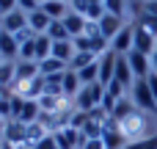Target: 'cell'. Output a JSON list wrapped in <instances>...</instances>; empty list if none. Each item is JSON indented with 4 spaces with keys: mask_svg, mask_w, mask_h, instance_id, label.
<instances>
[{
    "mask_svg": "<svg viewBox=\"0 0 157 149\" xmlns=\"http://www.w3.org/2000/svg\"><path fill=\"white\" fill-rule=\"evenodd\" d=\"M52 135H55V141H58V149H83L86 141H88L80 130H75V127H69V124L58 127Z\"/></svg>",
    "mask_w": 157,
    "mask_h": 149,
    "instance_id": "obj_4",
    "label": "cell"
},
{
    "mask_svg": "<svg viewBox=\"0 0 157 149\" xmlns=\"http://www.w3.org/2000/svg\"><path fill=\"white\" fill-rule=\"evenodd\" d=\"M124 149H157V135H146V138H138V141H130Z\"/></svg>",
    "mask_w": 157,
    "mask_h": 149,
    "instance_id": "obj_28",
    "label": "cell"
},
{
    "mask_svg": "<svg viewBox=\"0 0 157 149\" xmlns=\"http://www.w3.org/2000/svg\"><path fill=\"white\" fill-rule=\"evenodd\" d=\"M50 22H52V19H50V17H47V14L41 11V6H39L36 11H30V14H28V28H30V30H33L36 36H41V33H47V28H50Z\"/></svg>",
    "mask_w": 157,
    "mask_h": 149,
    "instance_id": "obj_15",
    "label": "cell"
},
{
    "mask_svg": "<svg viewBox=\"0 0 157 149\" xmlns=\"http://www.w3.org/2000/svg\"><path fill=\"white\" fill-rule=\"evenodd\" d=\"M36 75H41L36 61H17V83H14V86H22V83L33 80Z\"/></svg>",
    "mask_w": 157,
    "mask_h": 149,
    "instance_id": "obj_16",
    "label": "cell"
},
{
    "mask_svg": "<svg viewBox=\"0 0 157 149\" xmlns=\"http://www.w3.org/2000/svg\"><path fill=\"white\" fill-rule=\"evenodd\" d=\"M132 50H138V53H144V55H152L157 50V39L152 33H146L144 28L135 25V47H132Z\"/></svg>",
    "mask_w": 157,
    "mask_h": 149,
    "instance_id": "obj_14",
    "label": "cell"
},
{
    "mask_svg": "<svg viewBox=\"0 0 157 149\" xmlns=\"http://www.w3.org/2000/svg\"><path fill=\"white\" fill-rule=\"evenodd\" d=\"M22 108H25V97L22 94H14L11 97V119H19L22 116Z\"/></svg>",
    "mask_w": 157,
    "mask_h": 149,
    "instance_id": "obj_30",
    "label": "cell"
},
{
    "mask_svg": "<svg viewBox=\"0 0 157 149\" xmlns=\"http://www.w3.org/2000/svg\"><path fill=\"white\" fill-rule=\"evenodd\" d=\"M132 47H135V25H124V28L113 36L110 50H113V53H119V55H127Z\"/></svg>",
    "mask_w": 157,
    "mask_h": 149,
    "instance_id": "obj_6",
    "label": "cell"
},
{
    "mask_svg": "<svg viewBox=\"0 0 157 149\" xmlns=\"http://www.w3.org/2000/svg\"><path fill=\"white\" fill-rule=\"evenodd\" d=\"M0 55L6 61H17L19 58V41L14 39V33H8L3 28H0Z\"/></svg>",
    "mask_w": 157,
    "mask_h": 149,
    "instance_id": "obj_11",
    "label": "cell"
},
{
    "mask_svg": "<svg viewBox=\"0 0 157 149\" xmlns=\"http://www.w3.org/2000/svg\"><path fill=\"white\" fill-rule=\"evenodd\" d=\"M102 6H105V11H108V14H113V17H121V19H124V0H102Z\"/></svg>",
    "mask_w": 157,
    "mask_h": 149,
    "instance_id": "obj_29",
    "label": "cell"
},
{
    "mask_svg": "<svg viewBox=\"0 0 157 149\" xmlns=\"http://www.w3.org/2000/svg\"><path fill=\"white\" fill-rule=\"evenodd\" d=\"M33 149H58V141H55V135H52V133H47L41 141H36V144H33Z\"/></svg>",
    "mask_w": 157,
    "mask_h": 149,
    "instance_id": "obj_31",
    "label": "cell"
},
{
    "mask_svg": "<svg viewBox=\"0 0 157 149\" xmlns=\"http://www.w3.org/2000/svg\"><path fill=\"white\" fill-rule=\"evenodd\" d=\"M146 83H149V88H152V94H155V100H157V72H152L146 77Z\"/></svg>",
    "mask_w": 157,
    "mask_h": 149,
    "instance_id": "obj_35",
    "label": "cell"
},
{
    "mask_svg": "<svg viewBox=\"0 0 157 149\" xmlns=\"http://www.w3.org/2000/svg\"><path fill=\"white\" fill-rule=\"evenodd\" d=\"M3 133H6V119H0V138H3Z\"/></svg>",
    "mask_w": 157,
    "mask_h": 149,
    "instance_id": "obj_38",
    "label": "cell"
},
{
    "mask_svg": "<svg viewBox=\"0 0 157 149\" xmlns=\"http://www.w3.org/2000/svg\"><path fill=\"white\" fill-rule=\"evenodd\" d=\"M83 149H105V144H102V138H94V141H86Z\"/></svg>",
    "mask_w": 157,
    "mask_h": 149,
    "instance_id": "obj_36",
    "label": "cell"
},
{
    "mask_svg": "<svg viewBox=\"0 0 157 149\" xmlns=\"http://www.w3.org/2000/svg\"><path fill=\"white\" fill-rule=\"evenodd\" d=\"M119 127H121V133H124V138L127 141H138V138H146V135H155V133H149V127H146V113L144 111H132L127 119H121L119 122Z\"/></svg>",
    "mask_w": 157,
    "mask_h": 149,
    "instance_id": "obj_2",
    "label": "cell"
},
{
    "mask_svg": "<svg viewBox=\"0 0 157 149\" xmlns=\"http://www.w3.org/2000/svg\"><path fill=\"white\" fill-rule=\"evenodd\" d=\"M77 77H80V86H91V83H99V58H97L94 64H88L86 69H80V72H77Z\"/></svg>",
    "mask_w": 157,
    "mask_h": 149,
    "instance_id": "obj_22",
    "label": "cell"
},
{
    "mask_svg": "<svg viewBox=\"0 0 157 149\" xmlns=\"http://www.w3.org/2000/svg\"><path fill=\"white\" fill-rule=\"evenodd\" d=\"M127 61H130V69H132L135 80H144V77L152 75V61H149V55H144V53H138V50H130V53H127Z\"/></svg>",
    "mask_w": 157,
    "mask_h": 149,
    "instance_id": "obj_8",
    "label": "cell"
},
{
    "mask_svg": "<svg viewBox=\"0 0 157 149\" xmlns=\"http://www.w3.org/2000/svg\"><path fill=\"white\" fill-rule=\"evenodd\" d=\"M97 61V55L94 53H75V58H72V64H69V69L72 72H80V69H86L88 64H94Z\"/></svg>",
    "mask_w": 157,
    "mask_h": 149,
    "instance_id": "obj_25",
    "label": "cell"
},
{
    "mask_svg": "<svg viewBox=\"0 0 157 149\" xmlns=\"http://www.w3.org/2000/svg\"><path fill=\"white\" fill-rule=\"evenodd\" d=\"M66 69H69V66H66L63 61L52 58V55H50L47 61H41V64H39V72H41L44 77H47V75H61V72H66Z\"/></svg>",
    "mask_w": 157,
    "mask_h": 149,
    "instance_id": "obj_23",
    "label": "cell"
},
{
    "mask_svg": "<svg viewBox=\"0 0 157 149\" xmlns=\"http://www.w3.org/2000/svg\"><path fill=\"white\" fill-rule=\"evenodd\" d=\"M0 28L8 30V33H19V30L28 28V14L22 8H14V11H8V14L0 17Z\"/></svg>",
    "mask_w": 157,
    "mask_h": 149,
    "instance_id": "obj_9",
    "label": "cell"
},
{
    "mask_svg": "<svg viewBox=\"0 0 157 149\" xmlns=\"http://www.w3.org/2000/svg\"><path fill=\"white\" fill-rule=\"evenodd\" d=\"M116 58H119V53H113V50H108L105 55H99V83H102V86L113 83V75H116Z\"/></svg>",
    "mask_w": 157,
    "mask_h": 149,
    "instance_id": "obj_10",
    "label": "cell"
},
{
    "mask_svg": "<svg viewBox=\"0 0 157 149\" xmlns=\"http://www.w3.org/2000/svg\"><path fill=\"white\" fill-rule=\"evenodd\" d=\"M102 144H105V149H124L130 144L124 138V133H121V127H119L116 119H108L105 122V127H102Z\"/></svg>",
    "mask_w": 157,
    "mask_h": 149,
    "instance_id": "obj_5",
    "label": "cell"
},
{
    "mask_svg": "<svg viewBox=\"0 0 157 149\" xmlns=\"http://www.w3.org/2000/svg\"><path fill=\"white\" fill-rule=\"evenodd\" d=\"M138 28H144L146 33H152V36L157 39V17L146 14V11H141V17H138Z\"/></svg>",
    "mask_w": 157,
    "mask_h": 149,
    "instance_id": "obj_26",
    "label": "cell"
},
{
    "mask_svg": "<svg viewBox=\"0 0 157 149\" xmlns=\"http://www.w3.org/2000/svg\"><path fill=\"white\" fill-rule=\"evenodd\" d=\"M36 3H39V6H41V3H44V0H36Z\"/></svg>",
    "mask_w": 157,
    "mask_h": 149,
    "instance_id": "obj_41",
    "label": "cell"
},
{
    "mask_svg": "<svg viewBox=\"0 0 157 149\" xmlns=\"http://www.w3.org/2000/svg\"><path fill=\"white\" fill-rule=\"evenodd\" d=\"M50 55H52V39H50L47 33L36 36V61L41 64V61H47Z\"/></svg>",
    "mask_w": 157,
    "mask_h": 149,
    "instance_id": "obj_21",
    "label": "cell"
},
{
    "mask_svg": "<svg viewBox=\"0 0 157 149\" xmlns=\"http://www.w3.org/2000/svg\"><path fill=\"white\" fill-rule=\"evenodd\" d=\"M17 149H33V147H30V144H22V147H17Z\"/></svg>",
    "mask_w": 157,
    "mask_h": 149,
    "instance_id": "obj_39",
    "label": "cell"
},
{
    "mask_svg": "<svg viewBox=\"0 0 157 149\" xmlns=\"http://www.w3.org/2000/svg\"><path fill=\"white\" fill-rule=\"evenodd\" d=\"M102 97H105V86L102 83H91V86H83L75 97V108L83 111V113H91L97 108H102Z\"/></svg>",
    "mask_w": 157,
    "mask_h": 149,
    "instance_id": "obj_1",
    "label": "cell"
},
{
    "mask_svg": "<svg viewBox=\"0 0 157 149\" xmlns=\"http://www.w3.org/2000/svg\"><path fill=\"white\" fill-rule=\"evenodd\" d=\"M17 8H22L25 14H30V11L39 8V3H36V0H17Z\"/></svg>",
    "mask_w": 157,
    "mask_h": 149,
    "instance_id": "obj_33",
    "label": "cell"
},
{
    "mask_svg": "<svg viewBox=\"0 0 157 149\" xmlns=\"http://www.w3.org/2000/svg\"><path fill=\"white\" fill-rule=\"evenodd\" d=\"M130 100L135 102L138 111L157 113V100H155V94H152V88H149V83H146V77L144 80H135V86L130 88Z\"/></svg>",
    "mask_w": 157,
    "mask_h": 149,
    "instance_id": "obj_3",
    "label": "cell"
},
{
    "mask_svg": "<svg viewBox=\"0 0 157 149\" xmlns=\"http://www.w3.org/2000/svg\"><path fill=\"white\" fill-rule=\"evenodd\" d=\"M3 61H6V58H3V55H0V64H3Z\"/></svg>",
    "mask_w": 157,
    "mask_h": 149,
    "instance_id": "obj_42",
    "label": "cell"
},
{
    "mask_svg": "<svg viewBox=\"0 0 157 149\" xmlns=\"http://www.w3.org/2000/svg\"><path fill=\"white\" fill-rule=\"evenodd\" d=\"M47 36H50L52 41H69V39H72V36H69V30H66V25H63L61 19H52V22H50Z\"/></svg>",
    "mask_w": 157,
    "mask_h": 149,
    "instance_id": "obj_24",
    "label": "cell"
},
{
    "mask_svg": "<svg viewBox=\"0 0 157 149\" xmlns=\"http://www.w3.org/2000/svg\"><path fill=\"white\" fill-rule=\"evenodd\" d=\"M17 83V61H3L0 64V88H14Z\"/></svg>",
    "mask_w": 157,
    "mask_h": 149,
    "instance_id": "obj_19",
    "label": "cell"
},
{
    "mask_svg": "<svg viewBox=\"0 0 157 149\" xmlns=\"http://www.w3.org/2000/svg\"><path fill=\"white\" fill-rule=\"evenodd\" d=\"M3 141L11 144V147L28 144V124H22L19 119H8L6 122V133H3Z\"/></svg>",
    "mask_w": 157,
    "mask_h": 149,
    "instance_id": "obj_7",
    "label": "cell"
},
{
    "mask_svg": "<svg viewBox=\"0 0 157 149\" xmlns=\"http://www.w3.org/2000/svg\"><path fill=\"white\" fill-rule=\"evenodd\" d=\"M149 61H152V72H157V50L149 55Z\"/></svg>",
    "mask_w": 157,
    "mask_h": 149,
    "instance_id": "obj_37",
    "label": "cell"
},
{
    "mask_svg": "<svg viewBox=\"0 0 157 149\" xmlns=\"http://www.w3.org/2000/svg\"><path fill=\"white\" fill-rule=\"evenodd\" d=\"M19 61H36V36L25 44H19ZM39 64V61H36Z\"/></svg>",
    "mask_w": 157,
    "mask_h": 149,
    "instance_id": "obj_27",
    "label": "cell"
},
{
    "mask_svg": "<svg viewBox=\"0 0 157 149\" xmlns=\"http://www.w3.org/2000/svg\"><path fill=\"white\" fill-rule=\"evenodd\" d=\"M80 88H83V86H80V77H77V72L66 69V72H63V97H66V100H75Z\"/></svg>",
    "mask_w": 157,
    "mask_h": 149,
    "instance_id": "obj_20",
    "label": "cell"
},
{
    "mask_svg": "<svg viewBox=\"0 0 157 149\" xmlns=\"http://www.w3.org/2000/svg\"><path fill=\"white\" fill-rule=\"evenodd\" d=\"M75 44H72V39L69 41H52V58H58V61H63L66 66L72 64V58H75Z\"/></svg>",
    "mask_w": 157,
    "mask_h": 149,
    "instance_id": "obj_17",
    "label": "cell"
},
{
    "mask_svg": "<svg viewBox=\"0 0 157 149\" xmlns=\"http://www.w3.org/2000/svg\"><path fill=\"white\" fill-rule=\"evenodd\" d=\"M14 8H17V0H0V17L8 14V11H14Z\"/></svg>",
    "mask_w": 157,
    "mask_h": 149,
    "instance_id": "obj_34",
    "label": "cell"
},
{
    "mask_svg": "<svg viewBox=\"0 0 157 149\" xmlns=\"http://www.w3.org/2000/svg\"><path fill=\"white\" fill-rule=\"evenodd\" d=\"M3 147H6V141H3V138H0V149H3Z\"/></svg>",
    "mask_w": 157,
    "mask_h": 149,
    "instance_id": "obj_40",
    "label": "cell"
},
{
    "mask_svg": "<svg viewBox=\"0 0 157 149\" xmlns=\"http://www.w3.org/2000/svg\"><path fill=\"white\" fill-rule=\"evenodd\" d=\"M11 97H0V119H6V122L11 119Z\"/></svg>",
    "mask_w": 157,
    "mask_h": 149,
    "instance_id": "obj_32",
    "label": "cell"
},
{
    "mask_svg": "<svg viewBox=\"0 0 157 149\" xmlns=\"http://www.w3.org/2000/svg\"><path fill=\"white\" fill-rule=\"evenodd\" d=\"M97 25H99V33H102V36H105L108 41H113V36H116V33H119V30L124 28L121 17H113V14H108V11H105V17H102V19L97 22Z\"/></svg>",
    "mask_w": 157,
    "mask_h": 149,
    "instance_id": "obj_13",
    "label": "cell"
},
{
    "mask_svg": "<svg viewBox=\"0 0 157 149\" xmlns=\"http://www.w3.org/2000/svg\"><path fill=\"white\" fill-rule=\"evenodd\" d=\"M41 11H44L50 19H63V17L69 14V6H66L63 0H44V3H41Z\"/></svg>",
    "mask_w": 157,
    "mask_h": 149,
    "instance_id": "obj_18",
    "label": "cell"
},
{
    "mask_svg": "<svg viewBox=\"0 0 157 149\" xmlns=\"http://www.w3.org/2000/svg\"><path fill=\"white\" fill-rule=\"evenodd\" d=\"M61 22L66 25V30H69V36H72V39L83 36V33H86V28H88V19H86V17H80L77 11H72V8H69V14H66Z\"/></svg>",
    "mask_w": 157,
    "mask_h": 149,
    "instance_id": "obj_12",
    "label": "cell"
}]
</instances>
